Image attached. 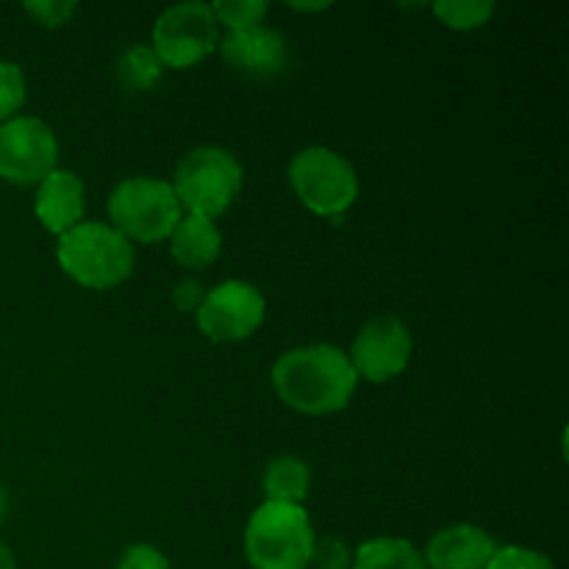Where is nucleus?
Returning a JSON list of instances; mask_svg holds the SVG:
<instances>
[{
	"mask_svg": "<svg viewBox=\"0 0 569 569\" xmlns=\"http://www.w3.org/2000/svg\"><path fill=\"white\" fill-rule=\"evenodd\" d=\"M272 389L289 409L300 415H333L350 403L356 392L353 365L333 345L292 348L272 365Z\"/></svg>",
	"mask_w": 569,
	"mask_h": 569,
	"instance_id": "f257e3e1",
	"label": "nucleus"
},
{
	"mask_svg": "<svg viewBox=\"0 0 569 569\" xmlns=\"http://www.w3.org/2000/svg\"><path fill=\"white\" fill-rule=\"evenodd\" d=\"M61 270L83 289H114L133 272V244L103 222H78L56 248Z\"/></svg>",
	"mask_w": 569,
	"mask_h": 569,
	"instance_id": "f03ea898",
	"label": "nucleus"
},
{
	"mask_svg": "<svg viewBox=\"0 0 569 569\" xmlns=\"http://www.w3.org/2000/svg\"><path fill=\"white\" fill-rule=\"evenodd\" d=\"M242 164L231 150L203 144V148H194L183 156L170 187L187 214L217 220L231 209L239 189H242Z\"/></svg>",
	"mask_w": 569,
	"mask_h": 569,
	"instance_id": "7ed1b4c3",
	"label": "nucleus"
},
{
	"mask_svg": "<svg viewBox=\"0 0 569 569\" xmlns=\"http://www.w3.org/2000/svg\"><path fill=\"white\" fill-rule=\"evenodd\" d=\"M315 539L303 506L261 503L244 528V556L253 569H306Z\"/></svg>",
	"mask_w": 569,
	"mask_h": 569,
	"instance_id": "20e7f679",
	"label": "nucleus"
},
{
	"mask_svg": "<svg viewBox=\"0 0 569 569\" xmlns=\"http://www.w3.org/2000/svg\"><path fill=\"white\" fill-rule=\"evenodd\" d=\"M181 217L183 209L170 181H161V178H128L117 183L109 194L111 228L122 233L128 242L131 239L142 244L164 242Z\"/></svg>",
	"mask_w": 569,
	"mask_h": 569,
	"instance_id": "39448f33",
	"label": "nucleus"
},
{
	"mask_svg": "<svg viewBox=\"0 0 569 569\" xmlns=\"http://www.w3.org/2000/svg\"><path fill=\"white\" fill-rule=\"evenodd\" d=\"M289 183L309 211L339 217L359 198V176L342 153L331 148H306L289 161Z\"/></svg>",
	"mask_w": 569,
	"mask_h": 569,
	"instance_id": "423d86ee",
	"label": "nucleus"
},
{
	"mask_svg": "<svg viewBox=\"0 0 569 569\" xmlns=\"http://www.w3.org/2000/svg\"><path fill=\"white\" fill-rule=\"evenodd\" d=\"M150 48L156 50L161 64L172 70L200 64L206 56L214 53V48H220V26L211 14V6L187 0L161 11Z\"/></svg>",
	"mask_w": 569,
	"mask_h": 569,
	"instance_id": "0eeeda50",
	"label": "nucleus"
},
{
	"mask_svg": "<svg viewBox=\"0 0 569 569\" xmlns=\"http://www.w3.org/2000/svg\"><path fill=\"white\" fill-rule=\"evenodd\" d=\"M59 161V139L39 117L17 114L0 126V178L17 187H39Z\"/></svg>",
	"mask_w": 569,
	"mask_h": 569,
	"instance_id": "6e6552de",
	"label": "nucleus"
},
{
	"mask_svg": "<svg viewBox=\"0 0 569 569\" xmlns=\"http://www.w3.org/2000/svg\"><path fill=\"white\" fill-rule=\"evenodd\" d=\"M194 315L200 331L214 342H242L264 322L267 300L259 287L231 278L209 289Z\"/></svg>",
	"mask_w": 569,
	"mask_h": 569,
	"instance_id": "1a4fd4ad",
	"label": "nucleus"
},
{
	"mask_svg": "<svg viewBox=\"0 0 569 569\" xmlns=\"http://www.w3.org/2000/svg\"><path fill=\"white\" fill-rule=\"evenodd\" d=\"M411 333L400 317L383 315L361 326L356 333L353 350H350V365L356 378H365L370 383H387L398 378L411 361Z\"/></svg>",
	"mask_w": 569,
	"mask_h": 569,
	"instance_id": "9d476101",
	"label": "nucleus"
},
{
	"mask_svg": "<svg viewBox=\"0 0 569 569\" xmlns=\"http://www.w3.org/2000/svg\"><path fill=\"white\" fill-rule=\"evenodd\" d=\"M228 67L248 78H272L283 72L289 61L287 39L276 28L256 26L244 31H228L220 42Z\"/></svg>",
	"mask_w": 569,
	"mask_h": 569,
	"instance_id": "9b49d317",
	"label": "nucleus"
},
{
	"mask_svg": "<svg viewBox=\"0 0 569 569\" xmlns=\"http://www.w3.org/2000/svg\"><path fill=\"white\" fill-rule=\"evenodd\" d=\"M495 553L498 545L483 528L459 522L433 533L422 559L426 569H487Z\"/></svg>",
	"mask_w": 569,
	"mask_h": 569,
	"instance_id": "f8f14e48",
	"label": "nucleus"
},
{
	"mask_svg": "<svg viewBox=\"0 0 569 569\" xmlns=\"http://www.w3.org/2000/svg\"><path fill=\"white\" fill-rule=\"evenodd\" d=\"M83 209H87V189H83V181L72 170L56 167L37 187L33 211H37L39 222L56 237L72 231L81 222Z\"/></svg>",
	"mask_w": 569,
	"mask_h": 569,
	"instance_id": "ddd939ff",
	"label": "nucleus"
},
{
	"mask_svg": "<svg viewBox=\"0 0 569 569\" xmlns=\"http://www.w3.org/2000/svg\"><path fill=\"white\" fill-rule=\"evenodd\" d=\"M222 250V233L214 220L183 214L170 233V253L187 270H203L217 261Z\"/></svg>",
	"mask_w": 569,
	"mask_h": 569,
	"instance_id": "4468645a",
	"label": "nucleus"
},
{
	"mask_svg": "<svg viewBox=\"0 0 569 569\" xmlns=\"http://www.w3.org/2000/svg\"><path fill=\"white\" fill-rule=\"evenodd\" d=\"M311 470L298 456H278L264 470V498L267 503L303 506L309 498Z\"/></svg>",
	"mask_w": 569,
	"mask_h": 569,
	"instance_id": "2eb2a0df",
	"label": "nucleus"
},
{
	"mask_svg": "<svg viewBox=\"0 0 569 569\" xmlns=\"http://www.w3.org/2000/svg\"><path fill=\"white\" fill-rule=\"evenodd\" d=\"M353 569H426L420 550L406 539H370L353 553Z\"/></svg>",
	"mask_w": 569,
	"mask_h": 569,
	"instance_id": "dca6fc26",
	"label": "nucleus"
},
{
	"mask_svg": "<svg viewBox=\"0 0 569 569\" xmlns=\"http://www.w3.org/2000/svg\"><path fill=\"white\" fill-rule=\"evenodd\" d=\"M161 72H164V64L150 44H131L117 59V81L126 92H153L161 81Z\"/></svg>",
	"mask_w": 569,
	"mask_h": 569,
	"instance_id": "f3484780",
	"label": "nucleus"
},
{
	"mask_svg": "<svg viewBox=\"0 0 569 569\" xmlns=\"http://www.w3.org/2000/svg\"><path fill=\"white\" fill-rule=\"evenodd\" d=\"M498 6L492 0H439L433 3V14L453 31H476L495 17Z\"/></svg>",
	"mask_w": 569,
	"mask_h": 569,
	"instance_id": "a211bd4d",
	"label": "nucleus"
},
{
	"mask_svg": "<svg viewBox=\"0 0 569 569\" xmlns=\"http://www.w3.org/2000/svg\"><path fill=\"white\" fill-rule=\"evenodd\" d=\"M270 11L267 0H220L211 3L217 26H226L228 31H244V28L261 26V20Z\"/></svg>",
	"mask_w": 569,
	"mask_h": 569,
	"instance_id": "6ab92c4d",
	"label": "nucleus"
},
{
	"mask_svg": "<svg viewBox=\"0 0 569 569\" xmlns=\"http://www.w3.org/2000/svg\"><path fill=\"white\" fill-rule=\"evenodd\" d=\"M26 76L14 61L0 59V126L17 117V111L26 103Z\"/></svg>",
	"mask_w": 569,
	"mask_h": 569,
	"instance_id": "aec40b11",
	"label": "nucleus"
},
{
	"mask_svg": "<svg viewBox=\"0 0 569 569\" xmlns=\"http://www.w3.org/2000/svg\"><path fill=\"white\" fill-rule=\"evenodd\" d=\"M309 567L315 569H353V550L339 537L315 539Z\"/></svg>",
	"mask_w": 569,
	"mask_h": 569,
	"instance_id": "412c9836",
	"label": "nucleus"
},
{
	"mask_svg": "<svg viewBox=\"0 0 569 569\" xmlns=\"http://www.w3.org/2000/svg\"><path fill=\"white\" fill-rule=\"evenodd\" d=\"M487 569H556V567L548 556L537 553V550L509 545V548H498V553L492 556V561H489Z\"/></svg>",
	"mask_w": 569,
	"mask_h": 569,
	"instance_id": "4be33fe9",
	"label": "nucleus"
},
{
	"mask_svg": "<svg viewBox=\"0 0 569 569\" xmlns=\"http://www.w3.org/2000/svg\"><path fill=\"white\" fill-rule=\"evenodd\" d=\"M78 6L70 0H37V3H26V11L44 28H59L76 14Z\"/></svg>",
	"mask_w": 569,
	"mask_h": 569,
	"instance_id": "5701e85b",
	"label": "nucleus"
},
{
	"mask_svg": "<svg viewBox=\"0 0 569 569\" xmlns=\"http://www.w3.org/2000/svg\"><path fill=\"white\" fill-rule=\"evenodd\" d=\"M117 569H170V561L153 545H131V548L122 553Z\"/></svg>",
	"mask_w": 569,
	"mask_h": 569,
	"instance_id": "b1692460",
	"label": "nucleus"
},
{
	"mask_svg": "<svg viewBox=\"0 0 569 569\" xmlns=\"http://www.w3.org/2000/svg\"><path fill=\"white\" fill-rule=\"evenodd\" d=\"M206 298V287L194 278H183V281L176 283L172 289V303H176L178 311H198L200 303Z\"/></svg>",
	"mask_w": 569,
	"mask_h": 569,
	"instance_id": "393cba45",
	"label": "nucleus"
},
{
	"mask_svg": "<svg viewBox=\"0 0 569 569\" xmlns=\"http://www.w3.org/2000/svg\"><path fill=\"white\" fill-rule=\"evenodd\" d=\"M0 569H17L14 553L9 550V545L0 542Z\"/></svg>",
	"mask_w": 569,
	"mask_h": 569,
	"instance_id": "a878e982",
	"label": "nucleus"
},
{
	"mask_svg": "<svg viewBox=\"0 0 569 569\" xmlns=\"http://www.w3.org/2000/svg\"><path fill=\"white\" fill-rule=\"evenodd\" d=\"M295 11H322L328 9V3H289Z\"/></svg>",
	"mask_w": 569,
	"mask_h": 569,
	"instance_id": "bb28decb",
	"label": "nucleus"
},
{
	"mask_svg": "<svg viewBox=\"0 0 569 569\" xmlns=\"http://www.w3.org/2000/svg\"><path fill=\"white\" fill-rule=\"evenodd\" d=\"M3 515H6V492L0 489V522H3Z\"/></svg>",
	"mask_w": 569,
	"mask_h": 569,
	"instance_id": "cd10ccee",
	"label": "nucleus"
}]
</instances>
